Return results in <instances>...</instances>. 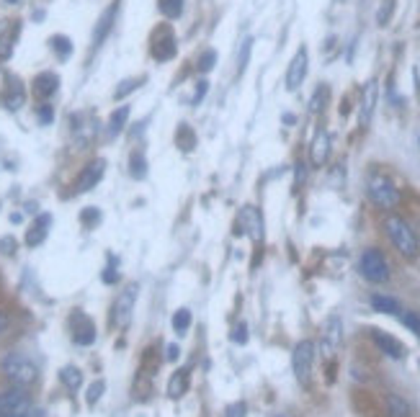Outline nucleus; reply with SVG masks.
Returning a JSON list of instances; mask_svg holds the SVG:
<instances>
[{
	"mask_svg": "<svg viewBox=\"0 0 420 417\" xmlns=\"http://www.w3.org/2000/svg\"><path fill=\"white\" fill-rule=\"evenodd\" d=\"M0 371H3V376L14 384V386H23V389L34 386L36 379H39V366L26 353H21V350L6 353L3 361H0Z\"/></svg>",
	"mask_w": 420,
	"mask_h": 417,
	"instance_id": "f257e3e1",
	"label": "nucleus"
},
{
	"mask_svg": "<svg viewBox=\"0 0 420 417\" xmlns=\"http://www.w3.org/2000/svg\"><path fill=\"white\" fill-rule=\"evenodd\" d=\"M387 229V237L392 240V245L397 248V253L405 258H415L420 253V245H418V235H415V229L402 219V216L392 214L387 216L384 222Z\"/></svg>",
	"mask_w": 420,
	"mask_h": 417,
	"instance_id": "f03ea898",
	"label": "nucleus"
},
{
	"mask_svg": "<svg viewBox=\"0 0 420 417\" xmlns=\"http://www.w3.org/2000/svg\"><path fill=\"white\" fill-rule=\"evenodd\" d=\"M34 412V402L31 394L23 386H8L0 391V417H31Z\"/></svg>",
	"mask_w": 420,
	"mask_h": 417,
	"instance_id": "7ed1b4c3",
	"label": "nucleus"
},
{
	"mask_svg": "<svg viewBox=\"0 0 420 417\" xmlns=\"http://www.w3.org/2000/svg\"><path fill=\"white\" fill-rule=\"evenodd\" d=\"M366 191H369V199H372L379 208H394L402 201L400 189L382 173L369 175V186H366Z\"/></svg>",
	"mask_w": 420,
	"mask_h": 417,
	"instance_id": "20e7f679",
	"label": "nucleus"
},
{
	"mask_svg": "<svg viewBox=\"0 0 420 417\" xmlns=\"http://www.w3.org/2000/svg\"><path fill=\"white\" fill-rule=\"evenodd\" d=\"M359 270H361V276L372 283L389 281V263H387L384 253L377 248L364 250V255H361V260H359Z\"/></svg>",
	"mask_w": 420,
	"mask_h": 417,
	"instance_id": "39448f33",
	"label": "nucleus"
},
{
	"mask_svg": "<svg viewBox=\"0 0 420 417\" xmlns=\"http://www.w3.org/2000/svg\"><path fill=\"white\" fill-rule=\"evenodd\" d=\"M137 291H140L137 283H127L122 289V294L116 296L114 310H111V322H114V327H119V330H127L129 322H132V312H135V307H137Z\"/></svg>",
	"mask_w": 420,
	"mask_h": 417,
	"instance_id": "423d86ee",
	"label": "nucleus"
},
{
	"mask_svg": "<svg viewBox=\"0 0 420 417\" xmlns=\"http://www.w3.org/2000/svg\"><path fill=\"white\" fill-rule=\"evenodd\" d=\"M312 366H315V343H312V340H302V343L294 345V353H292L294 376H297V381L302 384V386L310 384Z\"/></svg>",
	"mask_w": 420,
	"mask_h": 417,
	"instance_id": "0eeeda50",
	"label": "nucleus"
},
{
	"mask_svg": "<svg viewBox=\"0 0 420 417\" xmlns=\"http://www.w3.org/2000/svg\"><path fill=\"white\" fill-rule=\"evenodd\" d=\"M70 332H73V343L80 345V348H88L95 343V324L85 312L75 310L70 315Z\"/></svg>",
	"mask_w": 420,
	"mask_h": 417,
	"instance_id": "6e6552de",
	"label": "nucleus"
},
{
	"mask_svg": "<svg viewBox=\"0 0 420 417\" xmlns=\"http://www.w3.org/2000/svg\"><path fill=\"white\" fill-rule=\"evenodd\" d=\"M103 173H106V160H103V157L90 160L88 165L80 170V175L75 178V194H88V191H93L95 186L101 183Z\"/></svg>",
	"mask_w": 420,
	"mask_h": 417,
	"instance_id": "1a4fd4ad",
	"label": "nucleus"
},
{
	"mask_svg": "<svg viewBox=\"0 0 420 417\" xmlns=\"http://www.w3.org/2000/svg\"><path fill=\"white\" fill-rule=\"evenodd\" d=\"M340 343H343V322H340L338 315H332L325 320V324H322V335H320V348H322V353L325 356H335L340 348Z\"/></svg>",
	"mask_w": 420,
	"mask_h": 417,
	"instance_id": "9d476101",
	"label": "nucleus"
},
{
	"mask_svg": "<svg viewBox=\"0 0 420 417\" xmlns=\"http://www.w3.org/2000/svg\"><path fill=\"white\" fill-rule=\"evenodd\" d=\"M49 227H52V214H49V211H39V214L34 216V222L28 224L26 235H23L26 248H39V245L47 240Z\"/></svg>",
	"mask_w": 420,
	"mask_h": 417,
	"instance_id": "9b49d317",
	"label": "nucleus"
},
{
	"mask_svg": "<svg viewBox=\"0 0 420 417\" xmlns=\"http://www.w3.org/2000/svg\"><path fill=\"white\" fill-rule=\"evenodd\" d=\"M307 65H310V57H307V49H297L294 60L289 62V70H286V90H299V85L305 83L307 78Z\"/></svg>",
	"mask_w": 420,
	"mask_h": 417,
	"instance_id": "f8f14e48",
	"label": "nucleus"
},
{
	"mask_svg": "<svg viewBox=\"0 0 420 417\" xmlns=\"http://www.w3.org/2000/svg\"><path fill=\"white\" fill-rule=\"evenodd\" d=\"M60 90V75L52 73V70H44L31 80V93L39 98V101H49L52 95Z\"/></svg>",
	"mask_w": 420,
	"mask_h": 417,
	"instance_id": "ddd939ff",
	"label": "nucleus"
},
{
	"mask_svg": "<svg viewBox=\"0 0 420 417\" xmlns=\"http://www.w3.org/2000/svg\"><path fill=\"white\" fill-rule=\"evenodd\" d=\"M73 134L78 144H88L95 134H98V122L93 119V114L83 111V114L73 116Z\"/></svg>",
	"mask_w": 420,
	"mask_h": 417,
	"instance_id": "4468645a",
	"label": "nucleus"
},
{
	"mask_svg": "<svg viewBox=\"0 0 420 417\" xmlns=\"http://www.w3.org/2000/svg\"><path fill=\"white\" fill-rule=\"evenodd\" d=\"M116 14H119V3H111L106 11L101 14V19L95 21V28H93V47H101L106 36L111 34V28H114V21Z\"/></svg>",
	"mask_w": 420,
	"mask_h": 417,
	"instance_id": "2eb2a0df",
	"label": "nucleus"
},
{
	"mask_svg": "<svg viewBox=\"0 0 420 417\" xmlns=\"http://www.w3.org/2000/svg\"><path fill=\"white\" fill-rule=\"evenodd\" d=\"M26 88H23V83L19 80V78H11V83H8L6 93H3V106L8 108V111H21V108L26 106Z\"/></svg>",
	"mask_w": 420,
	"mask_h": 417,
	"instance_id": "dca6fc26",
	"label": "nucleus"
},
{
	"mask_svg": "<svg viewBox=\"0 0 420 417\" xmlns=\"http://www.w3.org/2000/svg\"><path fill=\"white\" fill-rule=\"evenodd\" d=\"M173 54H176V36H173L170 28H160L155 36V44H152V57L165 62V60H170Z\"/></svg>",
	"mask_w": 420,
	"mask_h": 417,
	"instance_id": "f3484780",
	"label": "nucleus"
},
{
	"mask_svg": "<svg viewBox=\"0 0 420 417\" xmlns=\"http://www.w3.org/2000/svg\"><path fill=\"white\" fill-rule=\"evenodd\" d=\"M240 227L248 229V235H251L253 240H261V237H263V219H261L256 206H243V211H240Z\"/></svg>",
	"mask_w": 420,
	"mask_h": 417,
	"instance_id": "a211bd4d",
	"label": "nucleus"
},
{
	"mask_svg": "<svg viewBox=\"0 0 420 417\" xmlns=\"http://www.w3.org/2000/svg\"><path fill=\"white\" fill-rule=\"evenodd\" d=\"M372 337H374V343H377V348H379L384 356H389V358H402V356H405V348H402V343H400V340H394L392 335H387V332H382V330H374Z\"/></svg>",
	"mask_w": 420,
	"mask_h": 417,
	"instance_id": "6ab92c4d",
	"label": "nucleus"
},
{
	"mask_svg": "<svg viewBox=\"0 0 420 417\" xmlns=\"http://www.w3.org/2000/svg\"><path fill=\"white\" fill-rule=\"evenodd\" d=\"M377 80H369L366 83V90H364V101H361V127L372 122L374 116V106H377Z\"/></svg>",
	"mask_w": 420,
	"mask_h": 417,
	"instance_id": "aec40b11",
	"label": "nucleus"
},
{
	"mask_svg": "<svg viewBox=\"0 0 420 417\" xmlns=\"http://www.w3.org/2000/svg\"><path fill=\"white\" fill-rule=\"evenodd\" d=\"M129 114H132V108L129 106H119V108H114L111 111V116H109V124H106V134L114 139V137H119L124 132V127H127V122H129Z\"/></svg>",
	"mask_w": 420,
	"mask_h": 417,
	"instance_id": "412c9836",
	"label": "nucleus"
},
{
	"mask_svg": "<svg viewBox=\"0 0 420 417\" xmlns=\"http://www.w3.org/2000/svg\"><path fill=\"white\" fill-rule=\"evenodd\" d=\"M327 152H330V137L327 132H317L312 142V165H322L327 160Z\"/></svg>",
	"mask_w": 420,
	"mask_h": 417,
	"instance_id": "4be33fe9",
	"label": "nucleus"
},
{
	"mask_svg": "<svg viewBox=\"0 0 420 417\" xmlns=\"http://www.w3.org/2000/svg\"><path fill=\"white\" fill-rule=\"evenodd\" d=\"M60 381H62V386L68 391H78L83 386V371L78 369V366H62L60 369Z\"/></svg>",
	"mask_w": 420,
	"mask_h": 417,
	"instance_id": "5701e85b",
	"label": "nucleus"
},
{
	"mask_svg": "<svg viewBox=\"0 0 420 417\" xmlns=\"http://www.w3.org/2000/svg\"><path fill=\"white\" fill-rule=\"evenodd\" d=\"M49 49L55 52V57L60 62L70 60V54H73V39L65 34H55V36H49Z\"/></svg>",
	"mask_w": 420,
	"mask_h": 417,
	"instance_id": "b1692460",
	"label": "nucleus"
},
{
	"mask_svg": "<svg viewBox=\"0 0 420 417\" xmlns=\"http://www.w3.org/2000/svg\"><path fill=\"white\" fill-rule=\"evenodd\" d=\"M186 389H189V371L181 369V371H176V374L170 376V381H168V397L170 399H181L183 394H186Z\"/></svg>",
	"mask_w": 420,
	"mask_h": 417,
	"instance_id": "393cba45",
	"label": "nucleus"
},
{
	"mask_svg": "<svg viewBox=\"0 0 420 417\" xmlns=\"http://www.w3.org/2000/svg\"><path fill=\"white\" fill-rule=\"evenodd\" d=\"M372 307H374V312H382V315H400V302L392 299V296L374 294L372 296Z\"/></svg>",
	"mask_w": 420,
	"mask_h": 417,
	"instance_id": "a878e982",
	"label": "nucleus"
},
{
	"mask_svg": "<svg viewBox=\"0 0 420 417\" xmlns=\"http://www.w3.org/2000/svg\"><path fill=\"white\" fill-rule=\"evenodd\" d=\"M387 412H389V417H413L410 404L400 394H387Z\"/></svg>",
	"mask_w": 420,
	"mask_h": 417,
	"instance_id": "bb28decb",
	"label": "nucleus"
},
{
	"mask_svg": "<svg viewBox=\"0 0 420 417\" xmlns=\"http://www.w3.org/2000/svg\"><path fill=\"white\" fill-rule=\"evenodd\" d=\"M103 391H106V381H103V379H95L93 384H88V389H85V404H88V407H95V404L101 402Z\"/></svg>",
	"mask_w": 420,
	"mask_h": 417,
	"instance_id": "cd10ccee",
	"label": "nucleus"
},
{
	"mask_svg": "<svg viewBox=\"0 0 420 417\" xmlns=\"http://www.w3.org/2000/svg\"><path fill=\"white\" fill-rule=\"evenodd\" d=\"M129 173H132V178H137V181H142L145 175H147V160H145L142 152H135V155H132V160H129Z\"/></svg>",
	"mask_w": 420,
	"mask_h": 417,
	"instance_id": "c85d7f7f",
	"label": "nucleus"
},
{
	"mask_svg": "<svg viewBox=\"0 0 420 417\" xmlns=\"http://www.w3.org/2000/svg\"><path fill=\"white\" fill-rule=\"evenodd\" d=\"M157 8L165 19H178L183 14V0H157Z\"/></svg>",
	"mask_w": 420,
	"mask_h": 417,
	"instance_id": "c756f323",
	"label": "nucleus"
},
{
	"mask_svg": "<svg viewBox=\"0 0 420 417\" xmlns=\"http://www.w3.org/2000/svg\"><path fill=\"white\" fill-rule=\"evenodd\" d=\"M145 78H127V80L119 83V88L114 90V98L116 101H122V98H127L129 93H135L137 88H140V83H142Z\"/></svg>",
	"mask_w": 420,
	"mask_h": 417,
	"instance_id": "7c9ffc66",
	"label": "nucleus"
},
{
	"mask_svg": "<svg viewBox=\"0 0 420 417\" xmlns=\"http://www.w3.org/2000/svg\"><path fill=\"white\" fill-rule=\"evenodd\" d=\"M16 34H19V28L16 31H6V34H0V60L6 62L11 54H14V41Z\"/></svg>",
	"mask_w": 420,
	"mask_h": 417,
	"instance_id": "2f4dec72",
	"label": "nucleus"
},
{
	"mask_svg": "<svg viewBox=\"0 0 420 417\" xmlns=\"http://www.w3.org/2000/svg\"><path fill=\"white\" fill-rule=\"evenodd\" d=\"M36 119H39L41 127H47V124L55 122V106L49 101H41L39 106H36Z\"/></svg>",
	"mask_w": 420,
	"mask_h": 417,
	"instance_id": "473e14b6",
	"label": "nucleus"
},
{
	"mask_svg": "<svg viewBox=\"0 0 420 417\" xmlns=\"http://www.w3.org/2000/svg\"><path fill=\"white\" fill-rule=\"evenodd\" d=\"M189 327H191V312L189 310H178L176 315H173V330H176L178 335H183Z\"/></svg>",
	"mask_w": 420,
	"mask_h": 417,
	"instance_id": "72a5a7b5",
	"label": "nucleus"
},
{
	"mask_svg": "<svg viewBox=\"0 0 420 417\" xmlns=\"http://www.w3.org/2000/svg\"><path fill=\"white\" fill-rule=\"evenodd\" d=\"M80 222H83V227H95V224L101 222V211L95 206H88V208H83V214H80Z\"/></svg>",
	"mask_w": 420,
	"mask_h": 417,
	"instance_id": "f704fd0d",
	"label": "nucleus"
},
{
	"mask_svg": "<svg viewBox=\"0 0 420 417\" xmlns=\"http://www.w3.org/2000/svg\"><path fill=\"white\" fill-rule=\"evenodd\" d=\"M16 250H19V243H16V237L14 235H6V237H0V253L6 258H14L16 255Z\"/></svg>",
	"mask_w": 420,
	"mask_h": 417,
	"instance_id": "c9c22d12",
	"label": "nucleus"
},
{
	"mask_svg": "<svg viewBox=\"0 0 420 417\" xmlns=\"http://www.w3.org/2000/svg\"><path fill=\"white\" fill-rule=\"evenodd\" d=\"M214 62H217V52L214 49H206V52L199 57V65L196 68L201 70V73H209L211 68H214Z\"/></svg>",
	"mask_w": 420,
	"mask_h": 417,
	"instance_id": "e433bc0d",
	"label": "nucleus"
},
{
	"mask_svg": "<svg viewBox=\"0 0 420 417\" xmlns=\"http://www.w3.org/2000/svg\"><path fill=\"white\" fill-rule=\"evenodd\" d=\"M251 49H253V39H245L243 41V52L238 57V73L243 75L245 68H248V60H251Z\"/></svg>",
	"mask_w": 420,
	"mask_h": 417,
	"instance_id": "4c0bfd02",
	"label": "nucleus"
},
{
	"mask_svg": "<svg viewBox=\"0 0 420 417\" xmlns=\"http://www.w3.org/2000/svg\"><path fill=\"white\" fill-rule=\"evenodd\" d=\"M400 320H402V324H405V327H410V330H413L415 335L420 337V317L415 315V312H405V315H400Z\"/></svg>",
	"mask_w": 420,
	"mask_h": 417,
	"instance_id": "58836bf2",
	"label": "nucleus"
},
{
	"mask_svg": "<svg viewBox=\"0 0 420 417\" xmlns=\"http://www.w3.org/2000/svg\"><path fill=\"white\" fill-rule=\"evenodd\" d=\"M325 95H327L325 88H317V93L312 95V101H310V111H312V114H317L320 108H322V103H325Z\"/></svg>",
	"mask_w": 420,
	"mask_h": 417,
	"instance_id": "ea45409f",
	"label": "nucleus"
},
{
	"mask_svg": "<svg viewBox=\"0 0 420 417\" xmlns=\"http://www.w3.org/2000/svg\"><path fill=\"white\" fill-rule=\"evenodd\" d=\"M101 281L103 283H116L119 281V273H116V268H114V258H111V265H106V268H103V273H101Z\"/></svg>",
	"mask_w": 420,
	"mask_h": 417,
	"instance_id": "a19ab883",
	"label": "nucleus"
},
{
	"mask_svg": "<svg viewBox=\"0 0 420 417\" xmlns=\"http://www.w3.org/2000/svg\"><path fill=\"white\" fill-rule=\"evenodd\" d=\"M232 340H235V343H248V324L245 322H240L238 327H235V332H232Z\"/></svg>",
	"mask_w": 420,
	"mask_h": 417,
	"instance_id": "79ce46f5",
	"label": "nucleus"
},
{
	"mask_svg": "<svg viewBox=\"0 0 420 417\" xmlns=\"http://www.w3.org/2000/svg\"><path fill=\"white\" fill-rule=\"evenodd\" d=\"M392 8H394V0H387L384 6H382L379 16H377V21H379L382 26H384V23H387V19H389V14H392Z\"/></svg>",
	"mask_w": 420,
	"mask_h": 417,
	"instance_id": "37998d69",
	"label": "nucleus"
},
{
	"mask_svg": "<svg viewBox=\"0 0 420 417\" xmlns=\"http://www.w3.org/2000/svg\"><path fill=\"white\" fill-rule=\"evenodd\" d=\"M206 85H209V83H206V80L199 83L196 93H194V98H191V106H199V103L204 101V95H206Z\"/></svg>",
	"mask_w": 420,
	"mask_h": 417,
	"instance_id": "c03bdc74",
	"label": "nucleus"
},
{
	"mask_svg": "<svg viewBox=\"0 0 420 417\" xmlns=\"http://www.w3.org/2000/svg\"><path fill=\"white\" fill-rule=\"evenodd\" d=\"M227 417H245V402H235L227 407Z\"/></svg>",
	"mask_w": 420,
	"mask_h": 417,
	"instance_id": "a18cd8bd",
	"label": "nucleus"
},
{
	"mask_svg": "<svg viewBox=\"0 0 420 417\" xmlns=\"http://www.w3.org/2000/svg\"><path fill=\"white\" fill-rule=\"evenodd\" d=\"M8 324H11V317H8V312L0 310V337L8 332Z\"/></svg>",
	"mask_w": 420,
	"mask_h": 417,
	"instance_id": "49530a36",
	"label": "nucleus"
},
{
	"mask_svg": "<svg viewBox=\"0 0 420 417\" xmlns=\"http://www.w3.org/2000/svg\"><path fill=\"white\" fill-rule=\"evenodd\" d=\"M178 356H181V348H178L176 343H170L168 345V356L165 358H168V361H178Z\"/></svg>",
	"mask_w": 420,
	"mask_h": 417,
	"instance_id": "de8ad7c7",
	"label": "nucleus"
},
{
	"mask_svg": "<svg viewBox=\"0 0 420 417\" xmlns=\"http://www.w3.org/2000/svg\"><path fill=\"white\" fill-rule=\"evenodd\" d=\"M23 211H26V214H39V208H36V201H26L23 204Z\"/></svg>",
	"mask_w": 420,
	"mask_h": 417,
	"instance_id": "09e8293b",
	"label": "nucleus"
},
{
	"mask_svg": "<svg viewBox=\"0 0 420 417\" xmlns=\"http://www.w3.org/2000/svg\"><path fill=\"white\" fill-rule=\"evenodd\" d=\"M11 222H14V224L23 222V211H16V214H11Z\"/></svg>",
	"mask_w": 420,
	"mask_h": 417,
	"instance_id": "8fccbe9b",
	"label": "nucleus"
},
{
	"mask_svg": "<svg viewBox=\"0 0 420 417\" xmlns=\"http://www.w3.org/2000/svg\"><path fill=\"white\" fill-rule=\"evenodd\" d=\"M6 3H8V6H14V3H19V0H6Z\"/></svg>",
	"mask_w": 420,
	"mask_h": 417,
	"instance_id": "3c124183",
	"label": "nucleus"
}]
</instances>
